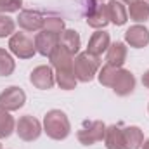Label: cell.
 Instances as JSON below:
<instances>
[{"instance_id":"6da1fadb","label":"cell","mask_w":149,"mask_h":149,"mask_svg":"<svg viewBox=\"0 0 149 149\" xmlns=\"http://www.w3.org/2000/svg\"><path fill=\"white\" fill-rule=\"evenodd\" d=\"M43 132L54 141H64L71 134V123L66 113L61 109H50L43 116Z\"/></svg>"},{"instance_id":"7a4b0ae2","label":"cell","mask_w":149,"mask_h":149,"mask_svg":"<svg viewBox=\"0 0 149 149\" xmlns=\"http://www.w3.org/2000/svg\"><path fill=\"white\" fill-rule=\"evenodd\" d=\"M101 70V57L85 52H78L73 59V73L78 81L88 83L92 81Z\"/></svg>"},{"instance_id":"3957f363","label":"cell","mask_w":149,"mask_h":149,"mask_svg":"<svg viewBox=\"0 0 149 149\" xmlns=\"http://www.w3.org/2000/svg\"><path fill=\"white\" fill-rule=\"evenodd\" d=\"M104 134H106V125L101 120H94V121H85L81 125V128L76 134V139L81 146H92L95 142L104 141Z\"/></svg>"},{"instance_id":"277c9868","label":"cell","mask_w":149,"mask_h":149,"mask_svg":"<svg viewBox=\"0 0 149 149\" xmlns=\"http://www.w3.org/2000/svg\"><path fill=\"white\" fill-rule=\"evenodd\" d=\"M42 132H43L42 123L38 121L35 116H31V114L21 116V118L17 120V123H16V134H17L19 139L24 141V142H33V141H37L38 137L42 135Z\"/></svg>"},{"instance_id":"5b68a950","label":"cell","mask_w":149,"mask_h":149,"mask_svg":"<svg viewBox=\"0 0 149 149\" xmlns=\"http://www.w3.org/2000/svg\"><path fill=\"white\" fill-rule=\"evenodd\" d=\"M9 50L19 59H31L37 54L35 42L24 33H14L9 38Z\"/></svg>"},{"instance_id":"8992f818","label":"cell","mask_w":149,"mask_h":149,"mask_svg":"<svg viewBox=\"0 0 149 149\" xmlns=\"http://www.w3.org/2000/svg\"><path fill=\"white\" fill-rule=\"evenodd\" d=\"M26 102V94L21 87H7L2 94H0V106L5 108L7 111H17L24 106Z\"/></svg>"},{"instance_id":"52a82bcc","label":"cell","mask_w":149,"mask_h":149,"mask_svg":"<svg viewBox=\"0 0 149 149\" xmlns=\"http://www.w3.org/2000/svg\"><path fill=\"white\" fill-rule=\"evenodd\" d=\"M87 24L94 30H102L106 28L111 21H109V12H108V3H92V7L88 9L87 16Z\"/></svg>"},{"instance_id":"ba28073f","label":"cell","mask_w":149,"mask_h":149,"mask_svg":"<svg viewBox=\"0 0 149 149\" xmlns=\"http://www.w3.org/2000/svg\"><path fill=\"white\" fill-rule=\"evenodd\" d=\"M59 38L61 35L57 33H50V31H45V30H40V33L35 35V49L40 56L43 57H49L59 45Z\"/></svg>"},{"instance_id":"9c48e42d","label":"cell","mask_w":149,"mask_h":149,"mask_svg":"<svg viewBox=\"0 0 149 149\" xmlns=\"http://www.w3.org/2000/svg\"><path fill=\"white\" fill-rule=\"evenodd\" d=\"M30 81L33 83V87H37L40 90H49L56 83V73L52 71V66L42 64L30 73Z\"/></svg>"},{"instance_id":"30bf717a","label":"cell","mask_w":149,"mask_h":149,"mask_svg":"<svg viewBox=\"0 0 149 149\" xmlns=\"http://www.w3.org/2000/svg\"><path fill=\"white\" fill-rule=\"evenodd\" d=\"M111 88L114 90V94L120 95V97L130 95V94L135 90V76L132 74V71L120 68V71H118L114 81H113Z\"/></svg>"},{"instance_id":"8fae6325","label":"cell","mask_w":149,"mask_h":149,"mask_svg":"<svg viewBox=\"0 0 149 149\" xmlns=\"http://www.w3.org/2000/svg\"><path fill=\"white\" fill-rule=\"evenodd\" d=\"M43 16L38 12V10H33V9H24L19 12L17 16V24L21 30L24 31H40L42 26H43Z\"/></svg>"},{"instance_id":"7c38bea8","label":"cell","mask_w":149,"mask_h":149,"mask_svg":"<svg viewBox=\"0 0 149 149\" xmlns=\"http://www.w3.org/2000/svg\"><path fill=\"white\" fill-rule=\"evenodd\" d=\"M125 42L134 49H144L149 45V30L144 24H134L125 31Z\"/></svg>"},{"instance_id":"4fadbf2b","label":"cell","mask_w":149,"mask_h":149,"mask_svg":"<svg viewBox=\"0 0 149 149\" xmlns=\"http://www.w3.org/2000/svg\"><path fill=\"white\" fill-rule=\"evenodd\" d=\"M111 45V38L109 33L102 31V30H97L95 33H92V37L88 40V47H87V52L92 54V56H97L101 57Z\"/></svg>"},{"instance_id":"5bb4252c","label":"cell","mask_w":149,"mask_h":149,"mask_svg":"<svg viewBox=\"0 0 149 149\" xmlns=\"http://www.w3.org/2000/svg\"><path fill=\"white\" fill-rule=\"evenodd\" d=\"M73 59L74 56L68 52L63 45H57V49L49 56L50 66L54 70H73Z\"/></svg>"},{"instance_id":"9a60e30c","label":"cell","mask_w":149,"mask_h":149,"mask_svg":"<svg viewBox=\"0 0 149 149\" xmlns=\"http://www.w3.org/2000/svg\"><path fill=\"white\" fill-rule=\"evenodd\" d=\"M127 61V45L123 42H114L106 50V64L121 68Z\"/></svg>"},{"instance_id":"2e32d148","label":"cell","mask_w":149,"mask_h":149,"mask_svg":"<svg viewBox=\"0 0 149 149\" xmlns=\"http://www.w3.org/2000/svg\"><path fill=\"white\" fill-rule=\"evenodd\" d=\"M144 142V134L139 127L130 125L123 128V149H141Z\"/></svg>"},{"instance_id":"e0dca14e","label":"cell","mask_w":149,"mask_h":149,"mask_svg":"<svg viewBox=\"0 0 149 149\" xmlns=\"http://www.w3.org/2000/svg\"><path fill=\"white\" fill-rule=\"evenodd\" d=\"M108 12H109V21L116 26H123L128 21V12L123 2L120 0H111L108 2Z\"/></svg>"},{"instance_id":"ac0fdd59","label":"cell","mask_w":149,"mask_h":149,"mask_svg":"<svg viewBox=\"0 0 149 149\" xmlns=\"http://www.w3.org/2000/svg\"><path fill=\"white\" fill-rule=\"evenodd\" d=\"M128 16L132 21H135L137 24L146 23L149 19V2L146 0H135L134 3L128 5Z\"/></svg>"},{"instance_id":"d6986e66","label":"cell","mask_w":149,"mask_h":149,"mask_svg":"<svg viewBox=\"0 0 149 149\" xmlns=\"http://www.w3.org/2000/svg\"><path fill=\"white\" fill-rule=\"evenodd\" d=\"M104 144L108 149H123V128L120 125L106 127Z\"/></svg>"},{"instance_id":"ffe728a7","label":"cell","mask_w":149,"mask_h":149,"mask_svg":"<svg viewBox=\"0 0 149 149\" xmlns=\"http://www.w3.org/2000/svg\"><path fill=\"white\" fill-rule=\"evenodd\" d=\"M59 45H63L68 52L76 56L80 52V47H81V38L78 35V31H74V30H64L59 38Z\"/></svg>"},{"instance_id":"44dd1931","label":"cell","mask_w":149,"mask_h":149,"mask_svg":"<svg viewBox=\"0 0 149 149\" xmlns=\"http://www.w3.org/2000/svg\"><path fill=\"white\" fill-rule=\"evenodd\" d=\"M16 132V121L10 116V111L0 106V139H7Z\"/></svg>"},{"instance_id":"7402d4cb","label":"cell","mask_w":149,"mask_h":149,"mask_svg":"<svg viewBox=\"0 0 149 149\" xmlns=\"http://www.w3.org/2000/svg\"><path fill=\"white\" fill-rule=\"evenodd\" d=\"M56 81L63 90H73L78 83L73 70H56Z\"/></svg>"},{"instance_id":"603a6c76","label":"cell","mask_w":149,"mask_h":149,"mask_svg":"<svg viewBox=\"0 0 149 149\" xmlns=\"http://www.w3.org/2000/svg\"><path fill=\"white\" fill-rule=\"evenodd\" d=\"M16 70V61L9 50L0 49V76H10Z\"/></svg>"},{"instance_id":"cb8c5ba5","label":"cell","mask_w":149,"mask_h":149,"mask_svg":"<svg viewBox=\"0 0 149 149\" xmlns=\"http://www.w3.org/2000/svg\"><path fill=\"white\" fill-rule=\"evenodd\" d=\"M118 71H120V68L111 66V64H104V66L99 70V73H97L99 83L104 85V87H111L113 81H114V78H116V74H118Z\"/></svg>"},{"instance_id":"d4e9b609","label":"cell","mask_w":149,"mask_h":149,"mask_svg":"<svg viewBox=\"0 0 149 149\" xmlns=\"http://www.w3.org/2000/svg\"><path fill=\"white\" fill-rule=\"evenodd\" d=\"M42 30L61 35V33L66 30V26H64V21H63L61 17H54V16H52V17H45V19H43V26H42Z\"/></svg>"},{"instance_id":"484cf974","label":"cell","mask_w":149,"mask_h":149,"mask_svg":"<svg viewBox=\"0 0 149 149\" xmlns=\"http://www.w3.org/2000/svg\"><path fill=\"white\" fill-rule=\"evenodd\" d=\"M16 30V21L5 14H0V38L12 37Z\"/></svg>"},{"instance_id":"4316f807","label":"cell","mask_w":149,"mask_h":149,"mask_svg":"<svg viewBox=\"0 0 149 149\" xmlns=\"http://www.w3.org/2000/svg\"><path fill=\"white\" fill-rule=\"evenodd\" d=\"M23 0H0V14L3 12H19Z\"/></svg>"},{"instance_id":"83f0119b","label":"cell","mask_w":149,"mask_h":149,"mask_svg":"<svg viewBox=\"0 0 149 149\" xmlns=\"http://www.w3.org/2000/svg\"><path fill=\"white\" fill-rule=\"evenodd\" d=\"M142 85H144L146 88H149V70L142 74Z\"/></svg>"},{"instance_id":"f1b7e54d","label":"cell","mask_w":149,"mask_h":149,"mask_svg":"<svg viewBox=\"0 0 149 149\" xmlns=\"http://www.w3.org/2000/svg\"><path fill=\"white\" fill-rule=\"evenodd\" d=\"M141 149H149V139H146V141L142 142V146H141Z\"/></svg>"},{"instance_id":"f546056e","label":"cell","mask_w":149,"mask_h":149,"mask_svg":"<svg viewBox=\"0 0 149 149\" xmlns=\"http://www.w3.org/2000/svg\"><path fill=\"white\" fill-rule=\"evenodd\" d=\"M120 2H123V3H128V5H130V3H134L135 0H120Z\"/></svg>"},{"instance_id":"4dcf8cb0","label":"cell","mask_w":149,"mask_h":149,"mask_svg":"<svg viewBox=\"0 0 149 149\" xmlns=\"http://www.w3.org/2000/svg\"><path fill=\"white\" fill-rule=\"evenodd\" d=\"M0 149H2V144H0Z\"/></svg>"},{"instance_id":"1f68e13d","label":"cell","mask_w":149,"mask_h":149,"mask_svg":"<svg viewBox=\"0 0 149 149\" xmlns=\"http://www.w3.org/2000/svg\"><path fill=\"white\" fill-rule=\"evenodd\" d=\"M148 111H149V106H148Z\"/></svg>"},{"instance_id":"d6a6232c","label":"cell","mask_w":149,"mask_h":149,"mask_svg":"<svg viewBox=\"0 0 149 149\" xmlns=\"http://www.w3.org/2000/svg\"><path fill=\"white\" fill-rule=\"evenodd\" d=\"M99 2H102V0H99Z\"/></svg>"},{"instance_id":"836d02e7","label":"cell","mask_w":149,"mask_h":149,"mask_svg":"<svg viewBox=\"0 0 149 149\" xmlns=\"http://www.w3.org/2000/svg\"><path fill=\"white\" fill-rule=\"evenodd\" d=\"M146 2H149V0H146Z\"/></svg>"}]
</instances>
